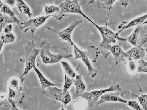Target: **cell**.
I'll use <instances>...</instances> for the list:
<instances>
[{
    "label": "cell",
    "instance_id": "6da1fadb",
    "mask_svg": "<svg viewBox=\"0 0 147 110\" xmlns=\"http://www.w3.org/2000/svg\"><path fill=\"white\" fill-rule=\"evenodd\" d=\"M51 44L43 42L40 44V57L44 64L57 63L63 58L68 59L72 57L66 48H63L57 54L51 53L50 51Z\"/></svg>",
    "mask_w": 147,
    "mask_h": 110
},
{
    "label": "cell",
    "instance_id": "7a4b0ae2",
    "mask_svg": "<svg viewBox=\"0 0 147 110\" xmlns=\"http://www.w3.org/2000/svg\"><path fill=\"white\" fill-rule=\"evenodd\" d=\"M26 51L25 67L24 71L20 78L23 79L24 77L27 75L31 69H33L35 66V61L40 49H38L35 48V44L34 40L32 41H28L25 46Z\"/></svg>",
    "mask_w": 147,
    "mask_h": 110
},
{
    "label": "cell",
    "instance_id": "3957f363",
    "mask_svg": "<svg viewBox=\"0 0 147 110\" xmlns=\"http://www.w3.org/2000/svg\"><path fill=\"white\" fill-rule=\"evenodd\" d=\"M59 12L55 14V18L57 20H60L65 16L66 13H76L80 14L88 21L90 19L81 10L78 0H65L61 3L59 6Z\"/></svg>",
    "mask_w": 147,
    "mask_h": 110
},
{
    "label": "cell",
    "instance_id": "277c9868",
    "mask_svg": "<svg viewBox=\"0 0 147 110\" xmlns=\"http://www.w3.org/2000/svg\"><path fill=\"white\" fill-rule=\"evenodd\" d=\"M92 24L94 25L100 32L102 37V42H101L100 46V47L106 48L107 49H110V46L109 45L111 43H115L116 40L117 39L120 41H126L127 39L120 37L116 33L113 32L108 28L106 27H100L97 25L91 19L89 21Z\"/></svg>",
    "mask_w": 147,
    "mask_h": 110
},
{
    "label": "cell",
    "instance_id": "5b68a950",
    "mask_svg": "<svg viewBox=\"0 0 147 110\" xmlns=\"http://www.w3.org/2000/svg\"><path fill=\"white\" fill-rule=\"evenodd\" d=\"M121 89L119 85L111 86L105 89L97 90L91 92H85L81 95L83 99H86L88 102V108L93 109L96 106L99 97L107 92L119 91Z\"/></svg>",
    "mask_w": 147,
    "mask_h": 110
},
{
    "label": "cell",
    "instance_id": "8992f818",
    "mask_svg": "<svg viewBox=\"0 0 147 110\" xmlns=\"http://www.w3.org/2000/svg\"><path fill=\"white\" fill-rule=\"evenodd\" d=\"M45 96L54 100L62 102L66 105L71 101V98L69 92L64 94L63 89L52 86L43 90Z\"/></svg>",
    "mask_w": 147,
    "mask_h": 110
},
{
    "label": "cell",
    "instance_id": "52a82bcc",
    "mask_svg": "<svg viewBox=\"0 0 147 110\" xmlns=\"http://www.w3.org/2000/svg\"><path fill=\"white\" fill-rule=\"evenodd\" d=\"M53 17V15H45L31 18L28 20L24 22H21L20 29L25 32L30 31L34 34L38 28L44 24L47 19L50 17Z\"/></svg>",
    "mask_w": 147,
    "mask_h": 110
},
{
    "label": "cell",
    "instance_id": "ba28073f",
    "mask_svg": "<svg viewBox=\"0 0 147 110\" xmlns=\"http://www.w3.org/2000/svg\"><path fill=\"white\" fill-rule=\"evenodd\" d=\"M127 39L132 45L142 46L147 42V32L143 28L142 25L138 26Z\"/></svg>",
    "mask_w": 147,
    "mask_h": 110
},
{
    "label": "cell",
    "instance_id": "9c48e42d",
    "mask_svg": "<svg viewBox=\"0 0 147 110\" xmlns=\"http://www.w3.org/2000/svg\"><path fill=\"white\" fill-rule=\"evenodd\" d=\"M74 53L75 57L73 61L77 59H81L87 67L88 70V76L94 78L97 75L98 71L92 66L88 57L87 53L80 49L74 44H73Z\"/></svg>",
    "mask_w": 147,
    "mask_h": 110
},
{
    "label": "cell",
    "instance_id": "30bf717a",
    "mask_svg": "<svg viewBox=\"0 0 147 110\" xmlns=\"http://www.w3.org/2000/svg\"><path fill=\"white\" fill-rule=\"evenodd\" d=\"M83 22V20H75L69 27L67 28L63 31H60V32H57L55 30L51 29L47 27V28L56 32L61 40L69 42L72 46L74 44L71 39L72 34L73 33L74 30L77 26L80 23H82Z\"/></svg>",
    "mask_w": 147,
    "mask_h": 110
},
{
    "label": "cell",
    "instance_id": "8fae6325",
    "mask_svg": "<svg viewBox=\"0 0 147 110\" xmlns=\"http://www.w3.org/2000/svg\"><path fill=\"white\" fill-rule=\"evenodd\" d=\"M109 101H117L125 103H128L126 101L120 97L119 93L107 92L100 97V99L98 101L96 107L102 103Z\"/></svg>",
    "mask_w": 147,
    "mask_h": 110
},
{
    "label": "cell",
    "instance_id": "7c38bea8",
    "mask_svg": "<svg viewBox=\"0 0 147 110\" xmlns=\"http://www.w3.org/2000/svg\"><path fill=\"white\" fill-rule=\"evenodd\" d=\"M110 50L113 55L115 61L119 62H124L125 58L131 59L129 56L125 53L121 47L118 45H115L110 46Z\"/></svg>",
    "mask_w": 147,
    "mask_h": 110
},
{
    "label": "cell",
    "instance_id": "4fadbf2b",
    "mask_svg": "<svg viewBox=\"0 0 147 110\" xmlns=\"http://www.w3.org/2000/svg\"><path fill=\"white\" fill-rule=\"evenodd\" d=\"M147 19V14L142 16L136 18L126 25H120L118 27L119 30H118V32L116 33L117 35H119L121 33L127 29L133 27H137L138 26L142 25Z\"/></svg>",
    "mask_w": 147,
    "mask_h": 110
},
{
    "label": "cell",
    "instance_id": "5bb4252c",
    "mask_svg": "<svg viewBox=\"0 0 147 110\" xmlns=\"http://www.w3.org/2000/svg\"><path fill=\"white\" fill-rule=\"evenodd\" d=\"M75 79L74 80V83L75 85L76 90L74 99H76L79 97H81V95L85 92L86 86L83 81L82 75H76Z\"/></svg>",
    "mask_w": 147,
    "mask_h": 110
},
{
    "label": "cell",
    "instance_id": "9a60e30c",
    "mask_svg": "<svg viewBox=\"0 0 147 110\" xmlns=\"http://www.w3.org/2000/svg\"><path fill=\"white\" fill-rule=\"evenodd\" d=\"M146 50L142 46H135L126 52L131 59L140 60L145 57Z\"/></svg>",
    "mask_w": 147,
    "mask_h": 110
},
{
    "label": "cell",
    "instance_id": "2e32d148",
    "mask_svg": "<svg viewBox=\"0 0 147 110\" xmlns=\"http://www.w3.org/2000/svg\"><path fill=\"white\" fill-rule=\"evenodd\" d=\"M34 69L36 72L38 78H39L40 81V85H41L42 89L43 90L47 88L52 86H60L61 85L58 84H55L49 81L47 78L44 76V75L39 69L37 68L36 66L34 67Z\"/></svg>",
    "mask_w": 147,
    "mask_h": 110
},
{
    "label": "cell",
    "instance_id": "e0dca14e",
    "mask_svg": "<svg viewBox=\"0 0 147 110\" xmlns=\"http://www.w3.org/2000/svg\"><path fill=\"white\" fill-rule=\"evenodd\" d=\"M17 8L22 13L27 15L30 18L32 17V13L28 6L23 0H16Z\"/></svg>",
    "mask_w": 147,
    "mask_h": 110
},
{
    "label": "cell",
    "instance_id": "ac0fdd59",
    "mask_svg": "<svg viewBox=\"0 0 147 110\" xmlns=\"http://www.w3.org/2000/svg\"><path fill=\"white\" fill-rule=\"evenodd\" d=\"M0 30L1 32L2 33V30L7 25L11 24L12 23H16L15 21L9 16L7 14L0 13Z\"/></svg>",
    "mask_w": 147,
    "mask_h": 110
},
{
    "label": "cell",
    "instance_id": "d6986e66",
    "mask_svg": "<svg viewBox=\"0 0 147 110\" xmlns=\"http://www.w3.org/2000/svg\"><path fill=\"white\" fill-rule=\"evenodd\" d=\"M1 12L3 13L7 14L9 16L11 17L16 22V23L18 24L20 28L21 25L20 21L16 16L15 13L14 11H12L11 9L9 8L7 5L3 4L1 7Z\"/></svg>",
    "mask_w": 147,
    "mask_h": 110
},
{
    "label": "cell",
    "instance_id": "ffe728a7",
    "mask_svg": "<svg viewBox=\"0 0 147 110\" xmlns=\"http://www.w3.org/2000/svg\"><path fill=\"white\" fill-rule=\"evenodd\" d=\"M16 37L13 34L10 33L5 35H2L1 37L0 45H1V52L4 44H11L15 41Z\"/></svg>",
    "mask_w": 147,
    "mask_h": 110
},
{
    "label": "cell",
    "instance_id": "44dd1931",
    "mask_svg": "<svg viewBox=\"0 0 147 110\" xmlns=\"http://www.w3.org/2000/svg\"><path fill=\"white\" fill-rule=\"evenodd\" d=\"M64 72L66 75L72 78H75L76 74L71 65L69 63L65 61H61Z\"/></svg>",
    "mask_w": 147,
    "mask_h": 110
},
{
    "label": "cell",
    "instance_id": "7402d4cb",
    "mask_svg": "<svg viewBox=\"0 0 147 110\" xmlns=\"http://www.w3.org/2000/svg\"><path fill=\"white\" fill-rule=\"evenodd\" d=\"M45 6L44 11L46 15H53L55 18V14L58 13L60 11L59 7L53 5H44Z\"/></svg>",
    "mask_w": 147,
    "mask_h": 110
},
{
    "label": "cell",
    "instance_id": "603a6c76",
    "mask_svg": "<svg viewBox=\"0 0 147 110\" xmlns=\"http://www.w3.org/2000/svg\"><path fill=\"white\" fill-rule=\"evenodd\" d=\"M64 79H65V83H64L63 90L64 93L65 94L74 82V79H73V78H70L66 74L64 75Z\"/></svg>",
    "mask_w": 147,
    "mask_h": 110
},
{
    "label": "cell",
    "instance_id": "cb8c5ba5",
    "mask_svg": "<svg viewBox=\"0 0 147 110\" xmlns=\"http://www.w3.org/2000/svg\"><path fill=\"white\" fill-rule=\"evenodd\" d=\"M137 73H147V61L143 59L139 60L138 62Z\"/></svg>",
    "mask_w": 147,
    "mask_h": 110
},
{
    "label": "cell",
    "instance_id": "d4e9b609",
    "mask_svg": "<svg viewBox=\"0 0 147 110\" xmlns=\"http://www.w3.org/2000/svg\"><path fill=\"white\" fill-rule=\"evenodd\" d=\"M138 99L143 109L147 110V94L138 97Z\"/></svg>",
    "mask_w": 147,
    "mask_h": 110
},
{
    "label": "cell",
    "instance_id": "484cf974",
    "mask_svg": "<svg viewBox=\"0 0 147 110\" xmlns=\"http://www.w3.org/2000/svg\"><path fill=\"white\" fill-rule=\"evenodd\" d=\"M103 2L102 6L105 8L109 10L117 0H101Z\"/></svg>",
    "mask_w": 147,
    "mask_h": 110
},
{
    "label": "cell",
    "instance_id": "4316f807",
    "mask_svg": "<svg viewBox=\"0 0 147 110\" xmlns=\"http://www.w3.org/2000/svg\"><path fill=\"white\" fill-rule=\"evenodd\" d=\"M10 87L18 91L19 89V82L18 80L16 78H13L10 82Z\"/></svg>",
    "mask_w": 147,
    "mask_h": 110
},
{
    "label": "cell",
    "instance_id": "83f0119b",
    "mask_svg": "<svg viewBox=\"0 0 147 110\" xmlns=\"http://www.w3.org/2000/svg\"><path fill=\"white\" fill-rule=\"evenodd\" d=\"M127 104L128 105L132 107L135 110H142L143 109L140 107V106L139 105L137 102L135 101H129L128 102Z\"/></svg>",
    "mask_w": 147,
    "mask_h": 110
},
{
    "label": "cell",
    "instance_id": "f1b7e54d",
    "mask_svg": "<svg viewBox=\"0 0 147 110\" xmlns=\"http://www.w3.org/2000/svg\"><path fill=\"white\" fill-rule=\"evenodd\" d=\"M17 92L16 90H14V89L11 88V87H9L8 91V99H13L17 96Z\"/></svg>",
    "mask_w": 147,
    "mask_h": 110
},
{
    "label": "cell",
    "instance_id": "f546056e",
    "mask_svg": "<svg viewBox=\"0 0 147 110\" xmlns=\"http://www.w3.org/2000/svg\"><path fill=\"white\" fill-rule=\"evenodd\" d=\"M16 1V0H5V2H2L1 1V3H0V6L1 7L2 6L3 4H7V5L9 6H11V7H13L14 5H15Z\"/></svg>",
    "mask_w": 147,
    "mask_h": 110
},
{
    "label": "cell",
    "instance_id": "4dcf8cb0",
    "mask_svg": "<svg viewBox=\"0 0 147 110\" xmlns=\"http://www.w3.org/2000/svg\"><path fill=\"white\" fill-rule=\"evenodd\" d=\"M12 25L11 24L7 25L3 28V32L5 34L10 33L12 30Z\"/></svg>",
    "mask_w": 147,
    "mask_h": 110
},
{
    "label": "cell",
    "instance_id": "1f68e13d",
    "mask_svg": "<svg viewBox=\"0 0 147 110\" xmlns=\"http://www.w3.org/2000/svg\"><path fill=\"white\" fill-rule=\"evenodd\" d=\"M132 59H129V66L130 69L132 72L134 71L135 69H136V64L134 62L132 61Z\"/></svg>",
    "mask_w": 147,
    "mask_h": 110
},
{
    "label": "cell",
    "instance_id": "d6a6232c",
    "mask_svg": "<svg viewBox=\"0 0 147 110\" xmlns=\"http://www.w3.org/2000/svg\"><path fill=\"white\" fill-rule=\"evenodd\" d=\"M96 1V0H90V2L89 3V4H91L94 3V2H95ZM99 1L100 0H98V2L99 3Z\"/></svg>",
    "mask_w": 147,
    "mask_h": 110
},
{
    "label": "cell",
    "instance_id": "836d02e7",
    "mask_svg": "<svg viewBox=\"0 0 147 110\" xmlns=\"http://www.w3.org/2000/svg\"><path fill=\"white\" fill-rule=\"evenodd\" d=\"M147 24V21H145V22H144V23H143L142 25Z\"/></svg>",
    "mask_w": 147,
    "mask_h": 110
},
{
    "label": "cell",
    "instance_id": "e575fe53",
    "mask_svg": "<svg viewBox=\"0 0 147 110\" xmlns=\"http://www.w3.org/2000/svg\"><path fill=\"white\" fill-rule=\"evenodd\" d=\"M146 53H147L146 56H147V48H146Z\"/></svg>",
    "mask_w": 147,
    "mask_h": 110
}]
</instances>
